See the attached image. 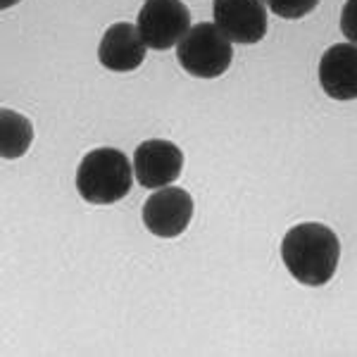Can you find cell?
<instances>
[{"label": "cell", "instance_id": "7a4b0ae2", "mask_svg": "<svg viewBox=\"0 0 357 357\" xmlns=\"http://www.w3.org/2000/svg\"><path fill=\"white\" fill-rule=\"evenodd\" d=\"M134 167L117 148H98L77 169V191L91 205H112L131 191Z\"/></svg>", "mask_w": 357, "mask_h": 357}, {"label": "cell", "instance_id": "6da1fadb", "mask_svg": "<svg viewBox=\"0 0 357 357\" xmlns=\"http://www.w3.org/2000/svg\"><path fill=\"white\" fill-rule=\"evenodd\" d=\"M281 257L293 279L303 286H324L336 274L341 243L329 227L303 222L289 229L281 243Z\"/></svg>", "mask_w": 357, "mask_h": 357}, {"label": "cell", "instance_id": "ba28073f", "mask_svg": "<svg viewBox=\"0 0 357 357\" xmlns=\"http://www.w3.org/2000/svg\"><path fill=\"white\" fill-rule=\"evenodd\" d=\"M146 41L138 26L129 22H117L105 31L98 45V60L110 72H134L146 60Z\"/></svg>", "mask_w": 357, "mask_h": 357}, {"label": "cell", "instance_id": "7c38bea8", "mask_svg": "<svg viewBox=\"0 0 357 357\" xmlns=\"http://www.w3.org/2000/svg\"><path fill=\"white\" fill-rule=\"evenodd\" d=\"M341 31L350 43L357 45V0H348L341 13Z\"/></svg>", "mask_w": 357, "mask_h": 357}, {"label": "cell", "instance_id": "277c9868", "mask_svg": "<svg viewBox=\"0 0 357 357\" xmlns=\"http://www.w3.org/2000/svg\"><path fill=\"white\" fill-rule=\"evenodd\" d=\"M136 26L148 48L167 50L188 33L191 13L181 0H146Z\"/></svg>", "mask_w": 357, "mask_h": 357}, {"label": "cell", "instance_id": "8992f818", "mask_svg": "<svg viewBox=\"0 0 357 357\" xmlns=\"http://www.w3.org/2000/svg\"><path fill=\"white\" fill-rule=\"evenodd\" d=\"M215 24L234 43H260L267 33V3L264 0H215Z\"/></svg>", "mask_w": 357, "mask_h": 357}, {"label": "cell", "instance_id": "52a82bcc", "mask_svg": "<svg viewBox=\"0 0 357 357\" xmlns=\"http://www.w3.org/2000/svg\"><path fill=\"white\" fill-rule=\"evenodd\" d=\"M183 153L176 143L153 138L143 141L134 153V174L143 188H165L181 176Z\"/></svg>", "mask_w": 357, "mask_h": 357}, {"label": "cell", "instance_id": "5b68a950", "mask_svg": "<svg viewBox=\"0 0 357 357\" xmlns=\"http://www.w3.org/2000/svg\"><path fill=\"white\" fill-rule=\"evenodd\" d=\"M193 220V198L188 191L176 186H165L155 191L143 205V224L153 236L176 238L188 229Z\"/></svg>", "mask_w": 357, "mask_h": 357}, {"label": "cell", "instance_id": "4fadbf2b", "mask_svg": "<svg viewBox=\"0 0 357 357\" xmlns=\"http://www.w3.org/2000/svg\"><path fill=\"white\" fill-rule=\"evenodd\" d=\"M20 0H0V8L3 10H8V8H13V5H17Z\"/></svg>", "mask_w": 357, "mask_h": 357}, {"label": "cell", "instance_id": "9c48e42d", "mask_svg": "<svg viewBox=\"0 0 357 357\" xmlns=\"http://www.w3.org/2000/svg\"><path fill=\"white\" fill-rule=\"evenodd\" d=\"M319 84L333 100L357 98V45L336 43L319 60Z\"/></svg>", "mask_w": 357, "mask_h": 357}, {"label": "cell", "instance_id": "8fae6325", "mask_svg": "<svg viewBox=\"0 0 357 357\" xmlns=\"http://www.w3.org/2000/svg\"><path fill=\"white\" fill-rule=\"evenodd\" d=\"M267 8L281 20H301L319 5V0H264Z\"/></svg>", "mask_w": 357, "mask_h": 357}, {"label": "cell", "instance_id": "30bf717a", "mask_svg": "<svg viewBox=\"0 0 357 357\" xmlns=\"http://www.w3.org/2000/svg\"><path fill=\"white\" fill-rule=\"evenodd\" d=\"M0 153L5 160H17L22 158L29 146L33 141V126L26 117H22L20 112L8 110L5 107L0 112Z\"/></svg>", "mask_w": 357, "mask_h": 357}, {"label": "cell", "instance_id": "3957f363", "mask_svg": "<svg viewBox=\"0 0 357 357\" xmlns=\"http://www.w3.org/2000/svg\"><path fill=\"white\" fill-rule=\"evenodd\" d=\"M176 60L191 77L217 79L231 67V38L212 22L195 24L176 43Z\"/></svg>", "mask_w": 357, "mask_h": 357}]
</instances>
